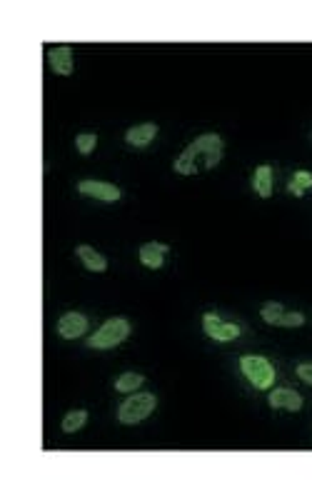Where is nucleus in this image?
Listing matches in <instances>:
<instances>
[{"mask_svg": "<svg viewBox=\"0 0 312 492\" xmlns=\"http://www.w3.org/2000/svg\"><path fill=\"white\" fill-rule=\"evenodd\" d=\"M225 155V143L220 135L215 133H208V135H200L190 145L185 147L183 153L175 158L172 167H175V173L180 175H198L203 170H212V167L223 160Z\"/></svg>", "mask_w": 312, "mask_h": 492, "instance_id": "nucleus-1", "label": "nucleus"}, {"mask_svg": "<svg viewBox=\"0 0 312 492\" xmlns=\"http://www.w3.org/2000/svg\"><path fill=\"white\" fill-rule=\"evenodd\" d=\"M130 335V322L125 318H110L108 322H102L95 333L90 335L88 347L93 350H108V347L120 345L122 340H128Z\"/></svg>", "mask_w": 312, "mask_h": 492, "instance_id": "nucleus-2", "label": "nucleus"}, {"mask_svg": "<svg viewBox=\"0 0 312 492\" xmlns=\"http://www.w3.org/2000/svg\"><path fill=\"white\" fill-rule=\"evenodd\" d=\"M155 405H158V400H155L153 392H138V395L128 397V400L120 405L118 420H120L122 425H138V422H143L145 417L153 415Z\"/></svg>", "mask_w": 312, "mask_h": 492, "instance_id": "nucleus-3", "label": "nucleus"}, {"mask_svg": "<svg viewBox=\"0 0 312 492\" xmlns=\"http://www.w3.org/2000/svg\"><path fill=\"white\" fill-rule=\"evenodd\" d=\"M240 367H242V372H245V377L253 383V388H257V390H268V388H273L275 367L270 365V360L260 358V355H245V358L240 360Z\"/></svg>", "mask_w": 312, "mask_h": 492, "instance_id": "nucleus-4", "label": "nucleus"}, {"mask_svg": "<svg viewBox=\"0 0 312 492\" xmlns=\"http://www.w3.org/2000/svg\"><path fill=\"white\" fill-rule=\"evenodd\" d=\"M203 327H205V335L217 340V343H230V340L240 338L242 333L240 325H235V322H223V320L212 313H208L203 318Z\"/></svg>", "mask_w": 312, "mask_h": 492, "instance_id": "nucleus-5", "label": "nucleus"}, {"mask_svg": "<svg viewBox=\"0 0 312 492\" xmlns=\"http://www.w3.org/2000/svg\"><path fill=\"white\" fill-rule=\"evenodd\" d=\"M77 190H80V195L105 200V203L120 200V188H115L113 183H102V180H80V183H77Z\"/></svg>", "mask_w": 312, "mask_h": 492, "instance_id": "nucleus-6", "label": "nucleus"}, {"mask_svg": "<svg viewBox=\"0 0 312 492\" xmlns=\"http://www.w3.org/2000/svg\"><path fill=\"white\" fill-rule=\"evenodd\" d=\"M88 330V318L80 313H65L63 318L57 320V333L65 340H75Z\"/></svg>", "mask_w": 312, "mask_h": 492, "instance_id": "nucleus-7", "label": "nucleus"}, {"mask_svg": "<svg viewBox=\"0 0 312 492\" xmlns=\"http://www.w3.org/2000/svg\"><path fill=\"white\" fill-rule=\"evenodd\" d=\"M48 63L57 75H71L73 73V48L71 45H55L48 51Z\"/></svg>", "mask_w": 312, "mask_h": 492, "instance_id": "nucleus-8", "label": "nucleus"}, {"mask_svg": "<svg viewBox=\"0 0 312 492\" xmlns=\"http://www.w3.org/2000/svg\"><path fill=\"white\" fill-rule=\"evenodd\" d=\"M270 408L297 412V410H302V397H300V392L290 390V388H277V390L270 392Z\"/></svg>", "mask_w": 312, "mask_h": 492, "instance_id": "nucleus-9", "label": "nucleus"}, {"mask_svg": "<svg viewBox=\"0 0 312 492\" xmlns=\"http://www.w3.org/2000/svg\"><path fill=\"white\" fill-rule=\"evenodd\" d=\"M165 255H167V245H163V243H145L140 248V262L150 270L163 268Z\"/></svg>", "mask_w": 312, "mask_h": 492, "instance_id": "nucleus-10", "label": "nucleus"}, {"mask_svg": "<svg viewBox=\"0 0 312 492\" xmlns=\"http://www.w3.org/2000/svg\"><path fill=\"white\" fill-rule=\"evenodd\" d=\"M158 135V125L155 122H143V125H135L125 133V140L135 147H145L153 143V138Z\"/></svg>", "mask_w": 312, "mask_h": 492, "instance_id": "nucleus-11", "label": "nucleus"}, {"mask_svg": "<svg viewBox=\"0 0 312 492\" xmlns=\"http://www.w3.org/2000/svg\"><path fill=\"white\" fill-rule=\"evenodd\" d=\"M75 255L80 257V262H83L88 270H93V273H105V270H108V260H105L95 248H90V245H77Z\"/></svg>", "mask_w": 312, "mask_h": 492, "instance_id": "nucleus-12", "label": "nucleus"}, {"mask_svg": "<svg viewBox=\"0 0 312 492\" xmlns=\"http://www.w3.org/2000/svg\"><path fill=\"white\" fill-rule=\"evenodd\" d=\"M253 188L260 198H270L273 195V167L270 165H260L255 170V178H253Z\"/></svg>", "mask_w": 312, "mask_h": 492, "instance_id": "nucleus-13", "label": "nucleus"}, {"mask_svg": "<svg viewBox=\"0 0 312 492\" xmlns=\"http://www.w3.org/2000/svg\"><path fill=\"white\" fill-rule=\"evenodd\" d=\"M143 383H145V377L138 375V372H122V375L115 380V390L133 392V390H138V388H143Z\"/></svg>", "mask_w": 312, "mask_h": 492, "instance_id": "nucleus-14", "label": "nucleus"}, {"mask_svg": "<svg viewBox=\"0 0 312 492\" xmlns=\"http://www.w3.org/2000/svg\"><path fill=\"white\" fill-rule=\"evenodd\" d=\"M85 422H88V412L85 410H73V412H68L63 417V432H77L80 428H85Z\"/></svg>", "mask_w": 312, "mask_h": 492, "instance_id": "nucleus-15", "label": "nucleus"}, {"mask_svg": "<svg viewBox=\"0 0 312 492\" xmlns=\"http://www.w3.org/2000/svg\"><path fill=\"white\" fill-rule=\"evenodd\" d=\"M290 192L293 195H302V192L307 190V188H312V173H307V170H297V173L293 175V180H290Z\"/></svg>", "mask_w": 312, "mask_h": 492, "instance_id": "nucleus-16", "label": "nucleus"}, {"mask_svg": "<svg viewBox=\"0 0 312 492\" xmlns=\"http://www.w3.org/2000/svg\"><path fill=\"white\" fill-rule=\"evenodd\" d=\"M95 145H98V135L95 133H83V135H77L75 138V147H77V153L80 155H90L93 150H95Z\"/></svg>", "mask_w": 312, "mask_h": 492, "instance_id": "nucleus-17", "label": "nucleus"}, {"mask_svg": "<svg viewBox=\"0 0 312 492\" xmlns=\"http://www.w3.org/2000/svg\"><path fill=\"white\" fill-rule=\"evenodd\" d=\"M285 313V307L280 305V302H265L262 305V310H260V315H262V320L268 322V325H275L277 322V318Z\"/></svg>", "mask_w": 312, "mask_h": 492, "instance_id": "nucleus-18", "label": "nucleus"}, {"mask_svg": "<svg viewBox=\"0 0 312 492\" xmlns=\"http://www.w3.org/2000/svg\"><path fill=\"white\" fill-rule=\"evenodd\" d=\"M302 322H305V315L293 313V310H285V313L277 318V322H275V325H277V327H300Z\"/></svg>", "mask_w": 312, "mask_h": 492, "instance_id": "nucleus-19", "label": "nucleus"}, {"mask_svg": "<svg viewBox=\"0 0 312 492\" xmlns=\"http://www.w3.org/2000/svg\"><path fill=\"white\" fill-rule=\"evenodd\" d=\"M297 377L305 380L307 385H312V365H300L297 367Z\"/></svg>", "mask_w": 312, "mask_h": 492, "instance_id": "nucleus-20", "label": "nucleus"}]
</instances>
